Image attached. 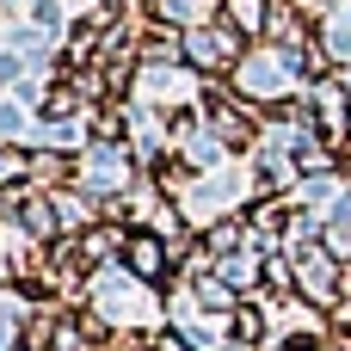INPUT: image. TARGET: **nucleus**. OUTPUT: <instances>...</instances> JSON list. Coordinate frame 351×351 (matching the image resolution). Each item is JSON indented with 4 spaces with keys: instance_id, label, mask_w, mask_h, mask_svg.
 <instances>
[{
    "instance_id": "obj_1",
    "label": "nucleus",
    "mask_w": 351,
    "mask_h": 351,
    "mask_svg": "<svg viewBox=\"0 0 351 351\" xmlns=\"http://www.w3.org/2000/svg\"><path fill=\"white\" fill-rule=\"evenodd\" d=\"M130 259H136V271H142V278H160V265H167L160 241H130Z\"/></svg>"
},
{
    "instance_id": "obj_2",
    "label": "nucleus",
    "mask_w": 351,
    "mask_h": 351,
    "mask_svg": "<svg viewBox=\"0 0 351 351\" xmlns=\"http://www.w3.org/2000/svg\"><path fill=\"white\" fill-rule=\"evenodd\" d=\"M259 333H265L259 308H234V339H241V346H259Z\"/></svg>"
},
{
    "instance_id": "obj_3",
    "label": "nucleus",
    "mask_w": 351,
    "mask_h": 351,
    "mask_svg": "<svg viewBox=\"0 0 351 351\" xmlns=\"http://www.w3.org/2000/svg\"><path fill=\"white\" fill-rule=\"evenodd\" d=\"M154 351H185V339H154Z\"/></svg>"
},
{
    "instance_id": "obj_4",
    "label": "nucleus",
    "mask_w": 351,
    "mask_h": 351,
    "mask_svg": "<svg viewBox=\"0 0 351 351\" xmlns=\"http://www.w3.org/2000/svg\"><path fill=\"white\" fill-rule=\"evenodd\" d=\"M346 130H351V117H346Z\"/></svg>"
}]
</instances>
